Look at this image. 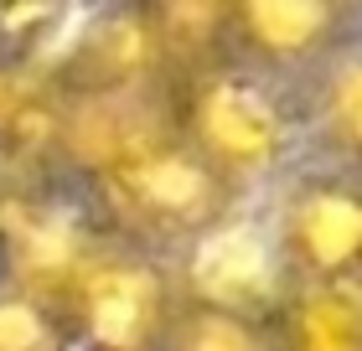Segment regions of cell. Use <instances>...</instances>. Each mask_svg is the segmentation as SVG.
I'll return each mask as SVG.
<instances>
[{
    "mask_svg": "<svg viewBox=\"0 0 362 351\" xmlns=\"http://www.w3.org/2000/svg\"><path fill=\"white\" fill-rule=\"evenodd\" d=\"M47 295L62 305L73 341H93V346L166 341V326L181 299L166 263H160V248L135 243L114 227L78 248L73 263L52 279Z\"/></svg>",
    "mask_w": 362,
    "mask_h": 351,
    "instance_id": "obj_1",
    "label": "cell"
},
{
    "mask_svg": "<svg viewBox=\"0 0 362 351\" xmlns=\"http://www.w3.org/2000/svg\"><path fill=\"white\" fill-rule=\"evenodd\" d=\"M269 73L264 62L228 52L176 78L181 129L238 181L274 171L295 145V109Z\"/></svg>",
    "mask_w": 362,
    "mask_h": 351,
    "instance_id": "obj_2",
    "label": "cell"
},
{
    "mask_svg": "<svg viewBox=\"0 0 362 351\" xmlns=\"http://www.w3.org/2000/svg\"><path fill=\"white\" fill-rule=\"evenodd\" d=\"M279 254L295 279L362 290V181L300 176L279 196Z\"/></svg>",
    "mask_w": 362,
    "mask_h": 351,
    "instance_id": "obj_3",
    "label": "cell"
},
{
    "mask_svg": "<svg viewBox=\"0 0 362 351\" xmlns=\"http://www.w3.org/2000/svg\"><path fill=\"white\" fill-rule=\"evenodd\" d=\"M347 0H238L233 52L285 73L305 62H326L341 42Z\"/></svg>",
    "mask_w": 362,
    "mask_h": 351,
    "instance_id": "obj_4",
    "label": "cell"
},
{
    "mask_svg": "<svg viewBox=\"0 0 362 351\" xmlns=\"http://www.w3.org/2000/svg\"><path fill=\"white\" fill-rule=\"evenodd\" d=\"M279 341H295L305 351H352L362 346V290L352 284H316L295 279L274 315Z\"/></svg>",
    "mask_w": 362,
    "mask_h": 351,
    "instance_id": "obj_5",
    "label": "cell"
},
{
    "mask_svg": "<svg viewBox=\"0 0 362 351\" xmlns=\"http://www.w3.org/2000/svg\"><path fill=\"white\" fill-rule=\"evenodd\" d=\"M156 21L160 42L176 62V73L202 68L233 52V11L238 0H140Z\"/></svg>",
    "mask_w": 362,
    "mask_h": 351,
    "instance_id": "obj_6",
    "label": "cell"
},
{
    "mask_svg": "<svg viewBox=\"0 0 362 351\" xmlns=\"http://www.w3.org/2000/svg\"><path fill=\"white\" fill-rule=\"evenodd\" d=\"M279 341V331L269 321H259V310L249 305H228V299H197L181 295L176 315L166 326V346H202V351H243V346H264Z\"/></svg>",
    "mask_w": 362,
    "mask_h": 351,
    "instance_id": "obj_7",
    "label": "cell"
},
{
    "mask_svg": "<svg viewBox=\"0 0 362 351\" xmlns=\"http://www.w3.org/2000/svg\"><path fill=\"white\" fill-rule=\"evenodd\" d=\"M73 341L62 305L37 284L16 279L0 290V351H37V346H62Z\"/></svg>",
    "mask_w": 362,
    "mask_h": 351,
    "instance_id": "obj_8",
    "label": "cell"
},
{
    "mask_svg": "<svg viewBox=\"0 0 362 351\" xmlns=\"http://www.w3.org/2000/svg\"><path fill=\"white\" fill-rule=\"evenodd\" d=\"M73 0H0V68H21L47 47Z\"/></svg>",
    "mask_w": 362,
    "mask_h": 351,
    "instance_id": "obj_9",
    "label": "cell"
},
{
    "mask_svg": "<svg viewBox=\"0 0 362 351\" xmlns=\"http://www.w3.org/2000/svg\"><path fill=\"white\" fill-rule=\"evenodd\" d=\"M321 119L347 155L362 160V57H337L321 83Z\"/></svg>",
    "mask_w": 362,
    "mask_h": 351,
    "instance_id": "obj_10",
    "label": "cell"
},
{
    "mask_svg": "<svg viewBox=\"0 0 362 351\" xmlns=\"http://www.w3.org/2000/svg\"><path fill=\"white\" fill-rule=\"evenodd\" d=\"M0 248H6V207H0Z\"/></svg>",
    "mask_w": 362,
    "mask_h": 351,
    "instance_id": "obj_11",
    "label": "cell"
}]
</instances>
